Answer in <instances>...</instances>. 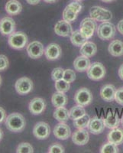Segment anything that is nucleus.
Segmentation results:
<instances>
[{"mask_svg": "<svg viewBox=\"0 0 123 153\" xmlns=\"http://www.w3.org/2000/svg\"><path fill=\"white\" fill-rule=\"evenodd\" d=\"M41 0H26V2L30 5H37L40 2Z\"/></svg>", "mask_w": 123, "mask_h": 153, "instance_id": "obj_43", "label": "nucleus"}, {"mask_svg": "<svg viewBox=\"0 0 123 153\" xmlns=\"http://www.w3.org/2000/svg\"><path fill=\"white\" fill-rule=\"evenodd\" d=\"M115 100L116 101L117 103L123 106V87H120L116 90Z\"/></svg>", "mask_w": 123, "mask_h": 153, "instance_id": "obj_38", "label": "nucleus"}, {"mask_svg": "<svg viewBox=\"0 0 123 153\" xmlns=\"http://www.w3.org/2000/svg\"><path fill=\"white\" fill-rule=\"evenodd\" d=\"M87 71L89 78L94 81L102 80L106 73L104 65L99 62H94L91 64Z\"/></svg>", "mask_w": 123, "mask_h": 153, "instance_id": "obj_4", "label": "nucleus"}, {"mask_svg": "<svg viewBox=\"0 0 123 153\" xmlns=\"http://www.w3.org/2000/svg\"><path fill=\"white\" fill-rule=\"evenodd\" d=\"M96 51L97 47L96 44L87 41L81 46L80 50V54L87 57H91L94 56L96 54Z\"/></svg>", "mask_w": 123, "mask_h": 153, "instance_id": "obj_23", "label": "nucleus"}, {"mask_svg": "<svg viewBox=\"0 0 123 153\" xmlns=\"http://www.w3.org/2000/svg\"><path fill=\"white\" fill-rule=\"evenodd\" d=\"M101 153H118L119 148L118 146L110 142L105 143L100 149Z\"/></svg>", "mask_w": 123, "mask_h": 153, "instance_id": "obj_31", "label": "nucleus"}, {"mask_svg": "<svg viewBox=\"0 0 123 153\" xmlns=\"http://www.w3.org/2000/svg\"><path fill=\"white\" fill-rule=\"evenodd\" d=\"M64 80H66L68 83H73L75 80H76V74H75L74 71L71 69H67L64 70V77H63Z\"/></svg>", "mask_w": 123, "mask_h": 153, "instance_id": "obj_34", "label": "nucleus"}, {"mask_svg": "<svg viewBox=\"0 0 123 153\" xmlns=\"http://www.w3.org/2000/svg\"><path fill=\"white\" fill-rule=\"evenodd\" d=\"M67 97L64 94V93L58 92V91L54 93L51 97V103L56 108L65 106L67 104Z\"/></svg>", "mask_w": 123, "mask_h": 153, "instance_id": "obj_25", "label": "nucleus"}, {"mask_svg": "<svg viewBox=\"0 0 123 153\" xmlns=\"http://www.w3.org/2000/svg\"><path fill=\"white\" fill-rule=\"evenodd\" d=\"M1 84H2V77L0 76V86H1Z\"/></svg>", "mask_w": 123, "mask_h": 153, "instance_id": "obj_48", "label": "nucleus"}, {"mask_svg": "<svg viewBox=\"0 0 123 153\" xmlns=\"http://www.w3.org/2000/svg\"><path fill=\"white\" fill-rule=\"evenodd\" d=\"M87 38L82 35V33L80 32V30L73 31V32L71 33V43L73 44L74 46H76V47H81L83 44L87 42Z\"/></svg>", "mask_w": 123, "mask_h": 153, "instance_id": "obj_27", "label": "nucleus"}, {"mask_svg": "<svg viewBox=\"0 0 123 153\" xmlns=\"http://www.w3.org/2000/svg\"><path fill=\"white\" fill-rule=\"evenodd\" d=\"M28 36L23 31H15L9 35L8 43L12 48L21 50L26 46L28 43Z\"/></svg>", "mask_w": 123, "mask_h": 153, "instance_id": "obj_2", "label": "nucleus"}, {"mask_svg": "<svg viewBox=\"0 0 123 153\" xmlns=\"http://www.w3.org/2000/svg\"><path fill=\"white\" fill-rule=\"evenodd\" d=\"M46 108V103L44 100L41 97H35L30 101L28 104V109L31 114L40 115L44 111Z\"/></svg>", "mask_w": 123, "mask_h": 153, "instance_id": "obj_13", "label": "nucleus"}, {"mask_svg": "<svg viewBox=\"0 0 123 153\" xmlns=\"http://www.w3.org/2000/svg\"><path fill=\"white\" fill-rule=\"evenodd\" d=\"M121 123H122V127H123V115H122V119H121Z\"/></svg>", "mask_w": 123, "mask_h": 153, "instance_id": "obj_47", "label": "nucleus"}, {"mask_svg": "<svg viewBox=\"0 0 123 153\" xmlns=\"http://www.w3.org/2000/svg\"><path fill=\"white\" fill-rule=\"evenodd\" d=\"M90 120L91 119H90V116L86 113L85 115H83V117L73 120V126H74V127H76V129H85V128L88 127Z\"/></svg>", "mask_w": 123, "mask_h": 153, "instance_id": "obj_29", "label": "nucleus"}, {"mask_svg": "<svg viewBox=\"0 0 123 153\" xmlns=\"http://www.w3.org/2000/svg\"><path fill=\"white\" fill-rule=\"evenodd\" d=\"M116 27L109 22H104L97 27V35L101 40H111L116 35Z\"/></svg>", "mask_w": 123, "mask_h": 153, "instance_id": "obj_3", "label": "nucleus"}, {"mask_svg": "<svg viewBox=\"0 0 123 153\" xmlns=\"http://www.w3.org/2000/svg\"><path fill=\"white\" fill-rule=\"evenodd\" d=\"M15 88L19 95H26L33 90V82L27 76H23L16 80Z\"/></svg>", "mask_w": 123, "mask_h": 153, "instance_id": "obj_8", "label": "nucleus"}, {"mask_svg": "<svg viewBox=\"0 0 123 153\" xmlns=\"http://www.w3.org/2000/svg\"><path fill=\"white\" fill-rule=\"evenodd\" d=\"M62 51L60 45L56 43H51L47 46L44 50L45 57L49 61H55L61 56Z\"/></svg>", "mask_w": 123, "mask_h": 153, "instance_id": "obj_14", "label": "nucleus"}, {"mask_svg": "<svg viewBox=\"0 0 123 153\" xmlns=\"http://www.w3.org/2000/svg\"><path fill=\"white\" fill-rule=\"evenodd\" d=\"M54 31L57 35L61 37H67L73 32L70 24L67 22L64 21V19L56 23L54 26Z\"/></svg>", "mask_w": 123, "mask_h": 153, "instance_id": "obj_16", "label": "nucleus"}, {"mask_svg": "<svg viewBox=\"0 0 123 153\" xmlns=\"http://www.w3.org/2000/svg\"><path fill=\"white\" fill-rule=\"evenodd\" d=\"M9 61L8 57L4 54H0V71H3L9 67Z\"/></svg>", "mask_w": 123, "mask_h": 153, "instance_id": "obj_37", "label": "nucleus"}, {"mask_svg": "<svg viewBox=\"0 0 123 153\" xmlns=\"http://www.w3.org/2000/svg\"><path fill=\"white\" fill-rule=\"evenodd\" d=\"M88 129L90 132L94 135L102 133L105 129L104 121L103 120L98 118V117H94L93 119L90 120Z\"/></svg>", "mask_w": 123, "mask_h": 153, "instance_id": "obj_17", "label": "nucleus"}, {"mask_svg": "<svg viewBox=\"0 0 123 153\" xmlns=\"http://www.w3.org/2000/svg\"><path fill=\"white\" fill-rule=\"evenodd\" d=\"M119 76L120 79L123 80V64L120 66L119 69Z\"/></svg>", "mask_w": 123, "mask_h": 153, "instance_id": "obj_42", "label": "nucleus"}, {"mask_svg": "<svg viewBox=\"0 0 123 153\" xmlns=\"http://www.w3.org/2000/svg\"><path fill=\"white\" fill-rule=\"evenodd\" d=\"M2 137H3V132H2V129L0 128V142L2 139Z\"/></svg>", "mask_w": 123, "mask_h": 153, "instance_id": "obj_45", "label": "nucleus"}, {"mask_svg": "<svg viewBox=\"0 0 123 153\" xmlns=\"http://www.w3.org/2000/svg\"><path fill=\"white\" fill-rule=\"evenodd\" d=\"M90 17L96 21L109 22L113 18V15L110 11L99 6H93L90 9Z\"/></svg>", "mask_w": 123, "mask_h": 153, "instance_id": "obj_6", "label": "nucleus"}, {"mask_svg": "<svg viewBox=\"0 0 123 153\" xmlns=\"http://www.w3.org/2000/svg\"><path fill=\"white\" fill-rule=\"evenodd\" d=\"M108 50L113 57H121L123 55V42L120 40L113 41L109 44Z\"/></svg>", "mask_w": 123, "mask_h": 153, "instance_id": "obj_24", "label": "nucleus"}, {"mask_svg": "<svg viewBox=\"0 0 123 153\" xmlns=\"http://www.w3.org/2000/svg\"><path fill=\"white\" fill-rule=\"evenodd\" d=\"M5 9L9 16H17L19 13H21L22 5L18 0H9L5 4Z\"/></svg>", "mask_w": 123, "mask_h": 153, "instance_id": "obj_21", "label": "nucleus"}, {"mask_svg": "<svg viewBox=\"0 0 123 153\" xmlns=\"http://www.w3.org/2000/svg\"><path fill=\"white\" fill-rule=\"evenodd\" d=\"M80 32L87 39L92 38L94 32L97 28L96 20L92 18H86L80 22Z\"/></svg>", "mask_w": 123, "mask_h": 153, "instance_id": "obj_5", "label": "nucleus"}, {"mask_svg": "<svg viewBox=\"0 0 123 153\" xmlns=\"http://www.w3.org/2000/svg\"><path fill=\"white\" fill-rule=\"evenodd\" d=\"M86 114V110L83 106L77 105L71 108V110L69 111L70 119L72 120H75L76 119L83 117V115Z\"/></svg>", "mask_w": 123, "mask_h": 153, "instance_id": "obj_28", "label": "nucleus"}, {"mask_svg": "<svg viewBox=\"0 0 123 153\" xmlns=\"http://www.w3.org/2000/svg\"><path fill=\"white\" fill-rule=\"evenodd\" d=\"M120 120L118 114L116 112H109L106 118L103 120L105 126L110 129L118 128L120 123Z\"/></svg>", "mask_w": 123, "mask_h": 153, "instance_id": "obj_22", "label": "nucleus"}, {"mask_svg": "<svg viewBox=\"0 0 123 153\" xmlns=\"http://www.w3.org/2000/svg\"><path fill=\"white\" fill-rule=\"evenodd\" d=\"M16 30V22L11 17H5L0 21V33L2 35H10Z\"/></svg>", "mask_w": 123, "mask_h": 153, "instance_id": "obj_11", "label": "nucleus"}, {"mask_svg": "<svg viewBox=\"0 0 123 153\" xmlns=\"http://www.w3.org/2000/svg\"><path fill=\"white\" fill-rule=\"evenodd\" d=\"M90 135L85 129H78L72 135V141L77 146H84L89 142Z\"/></svg>", "mask_w": 123, "mask_h": 153, "instance_id": "obj_15", "label": "nucleus"}, {"mask_svg": "<svg viewBox=\"0 0 123 153\" xmlns=\"http://www.w3.org/2000/svg\"><path fill=\"white\" fill-rule=\"evenodd\" d=\"M26 125L23 115L19 113H11L5 119V126L8 130L12 132H21Z\"/></svg>", "mask_w": 123, "mask_h": 153, "instance_id": "obj_1", "label": "nucleus"}, {"mask_svg": "<svg viewBox=\"0 0 123 153\" xmlns=\"http://www.w3.org/2000/svg\"><path fill=\"white\" fill-rule=\"evenodd\" d=\"M49 153H64V148L60 143H53L48 149Z\"/></svg>", "mask_w": 123, "mask_h": 153, "instance_id": "obj_36", "label": "nucleus"}, {"mask_svg": "<svg viewBox=\"0 0 123 153\" xmlns=\"http://www.w3.org/2000/svg\"><path fill=\"white\" fill-rule=\"evenodd\" d=\"M67 7L69 8L71 10H73V12H75L76 13H77V14H79V12H80L82 9L81 4H80L78 1L70 2V3L68 4V5H67Z\"/></svg>", "mask_w": 123, "mask_h": 153, "instance_id": "obj_39", "label": "nucleus"}, {"mask_svg": "<svg viewBox=\"0 0 123 153\" xmlns=\"http://www.w3.org/2000/svg\"><path fill=\"white\" fill-rule=\"evenodd\" d=\"M50 134V126L44 122H38L33 128V135L35 138L44 140L49 137Z\"/></svg>", "mask_w": 123, "mask_h": 153, "instance_id": "obj_9", "label": "nucleus"}, {"mask_svg": "<svg viewBox=\"0 0 123 153\" xmlns=\"http://www.w3.org/2000/svg\"><path fill=\"white\" fill-rule=\"evenodd\" d=\"M108 141L114 143L116 146L123 143V129L120 128H115L111 129L108 134Z\"/></svg>", "mask_w": 123, "mask_h": 153, "instance_id": "obj_20", "label": "nucleus"}, {"mask_svg": "<svg viewBox=\"0 0 123 153\" xmlns=\"http://www.w3.org/2000/svg\"><path fill=\"white\" fill-rule=\"evenodd\" d=\"M27 53L32 59H38L44 54V48L43 45L40 42L34 41L28 44V45L27 46Z\"/></svg>", "mask_w": 123, "mask_h": 153, "instance_id": "obj_10", "label": "nucleus"}, {"mask_svg": "<svg viewBox=\"0 0 123 153\" xmlns=\"http://www.w3.org/2000/svg\"><path fill=\"white\" fill-rule=\"evenodd\" d=\"M64 70L61 68H54L51 72V78L54 81H57V80H62L64 77Z\"/></svg>", "mask_w": 123, "mask_h": 153, "instance_id": "obj_35", "label": "nucleus"}, {"mask_svg": "<svg viewBox=\"0 0 123 153\" xmlns=\"http://www.w3.org/2000/svg\"><path fill=\"white\" fill-rule=\"evenodd\" d=\"M116 87L113 84H106L101 88L100 97L106 102H112L115 100Z\"/></svg>", "mask_w": 123, "mask_h": 153, "instance_id": "obj_18", "label": "nucleus"}, {"mask_svg": "<svg viewBox=\"0 0 123 153\" xmlns=\"http://www.w3.org/2000/svg\"><path fill=\"white\" fill-rule=\"evenodd\" d=\"M117 29H118V31H119V33L123 35V19H122L121 21L118 23Z\"/></svg>", "mask_w": 123, "mask_h": 153, "instance_id": "obj_41", "label": "nucleus"}, {"mask_svg": "<svg viewBox=\"0 0 123 153\" xmlns=\"http://www.w3.org/2000/svg\"><path fill=\"white\" fill-rule=\"evenodd\" d=\"M74 101L77 105L85 106H89L93 101V94L89 89L86 87L80 88L74 96Z\"/></svg>", "mask_w": 123, "mask_h": 153, "instance_id": "obj_7", "label": "nucleus"}, {"mask_svg": "<svg viewBox=\"0 0 123 153\" xmlns=\"http://www.w3.org/2000/svg\"><path fill=\"white\" fill-rule=\"evenodd\" d=\"M54 135L57 139L61 140H66L70 136L71 130L68 125L64 123H60L54 126Z\"/></svg>", "mask_w": 123, "mask_h": 153, "instance_id": "obj_12", "label": "nucleus"}, {"mask_svg": "<svg viewBox=\"0 0 123 153\" xmlns=\"http://www.w3.org/2000/svg\"><path fill=\"white\" fill-rule=\"evenodd\" d=\"M77 15H78L77 13H76L66 6V8L64 9V12H63V19H64V21L70 23L76 20V18H77Z\"/></svg>", "mask_w": 123, "mask_h": 153, "instance_id": "obj_30", "label": "nucleus"}, {"mask_svg": "<svg viewBox=\"0 0 123 153\" xmlns=\"http://www.w3.org/2000/svg\"><path fill=\"white\" fill-rule=\"evenodd\" d=\"M91 63H90L89 57L85 56H79L73 61V67L76 71L79 72L86 71L90 68Z\"/></svg>", "mask_w": 123, "mask_h": 153, "instance_id": "obj_19", "label": "nucleus"}, {"mask_svg": "<svg viewBox=\"0 0 123 153\" xmlns=\"http://www.w3.org/2000/svg\"><path fill=\"white\" fill-rule=\"evenodd\" d=\"M55 88L58 92L66 93L70 90V83L62 79V80L55 81Z\"/></svg>", "mask_w": 123, "mask_h": 153, "instance_id": "obj_32", "label": "nucleus"}, {"mask_svg": "<svg viewBox=\"0 0 123 153\" xmlns=\"http://www.w3.org/2000/svg\"><path fill=\"white\" fill-rule=\"evenodd\" d=\"M102 2H111L115 1V0H102Z\"/></svg>", "mask_w": 123, "mask_h": 153, "instance_id": "obj_46", "label": "nucleus"}, {"mask_svg": "<svg viewBox=\"0 0 123 153\" xmlns=\"http://www.w3.org/2000/svg\"><path fill=\"white\" fill-rule=\"evenodd\" d=\"M76 1H78V2H80V1H83V0H76Z\"/></svg>", "mask_w": 123, "mask_h": 153, "instance_id": "obj_49", "label": "nucleus"}, {"mask_svg": "<svg viewBox=\"0 0 123 153\" xmlns=\"http://www.w3.org/2000/svg\"><path fill=\"white\" fill-rule=\"evenodd\" d=\"M54 117L60 123H65L70 118L69 111L64 106L56 108L54 112Z\"/></svg>", "mask_w": 123, "mask_h": 153, "instance_id": "obj_26", "label": "nucleus"}, {"mask_svg": "<svg viewBox=\"0 0 123 153\" xmlns=\"http://www.w3.org/2000/svg\"><path fill=\"white\" fill-rule=\"evenodd\" d=\"M45 2H47V3H53V2H55L57 0H44Z\"/></svg>", "mask_w": 123, "mask_h": 153, "instance_id": "obj_44", "label": "nucleus"}, {"mask_svg": "<svg viewBox=\"0 0 123 153\" xmlns=\"http://www.w3.org/2000/svg\"><path fill=\"white\" fill-rule=\"evenodd\" d=\"M6 119V113L2 107H0V123H2Z\"/></svg>", "mask_w": 123, "mask_h": 153, "instance_id": "obj_40", "label": "nucleus"}, {"mask_svg": "<svg viewBox=\"0 0 123 153\" xmlns=\"http://www.w3.org/2000/svg\"><path fill=\"white\" fill-rule=\"evenodd\" d=\"M17 153H32L34 152L33 147L28 143H21L16 149Z\"/></svg>", "mask_w": 123, "mask_h": 153, "instance_id": "obj_33", "label": "nucleus"}]
</instances>
